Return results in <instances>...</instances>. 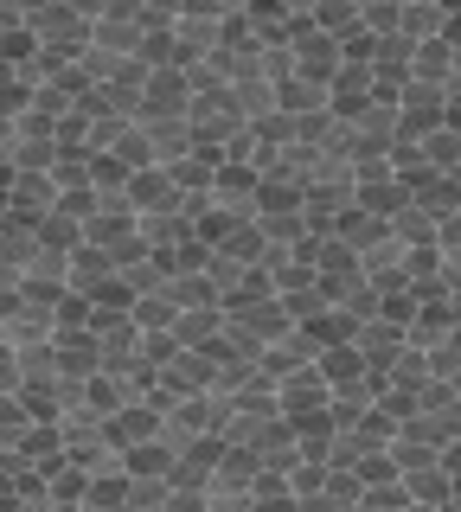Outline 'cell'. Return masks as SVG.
<instances>
[{"label": "cell", "instance_id": "d6986e66", "mask_svg": "<svg viewBox=\"0 0 461 512\" xmlns=\"http://www.w3.org/2000/svg\"><path fill=\"white\" fill-rule=\"evenodd\" d=\"M423 154H429V167H436V173H455L461 167V128L442 122L436 135H423Z\"/></svg>", "mask_w": 461, "mask_h": 512}, {"label": "cell", "instance_id": "d4e9b609", "mask_svg": "<svg viewBox=\"0 0 461 512\" xmlns=\"http://www.w3.org/2000/svg\"><path fill=\"white\" fill-rule=\"evenodd\" d=\"M26 20H20V13H7V7H0V39H7V32H20Z\"/></svg>", "mask_w": 461, "mask_h": 512}, {"label": "cell", "instance_id": "30bf717a", "mask_svg": "<svg viewBox=\"0 0 461 512\" xmlns=\"http://www.w3.org/2000/svg\"><path fill=\"white\" fill-rule=\"evenodd\" d=\"M225 327H231L225 308H180V320H173V340H180L186 352H205Z\"/></svg>", "mask_w": 461, "mask_h": 512}, {"label": "cell", "instance_id": "7402d4cb", "mask_svg": "<svg viewBox=\"0 0 461 512\" xmlns=\"http://www.w3.org/2000/svg\"><path fill=\"white\" fill-rule=\"evenodd\" d=\"M13 391H20V346L0 340V397H13Z\"/></svg>", "mask_w": 461, "mask_h": 512}, {"label": "cell", "instance_id": "ba28073f", "mask_svg": "<svg viewBox=\"0 0 461 512\" xmlns=\"http://www.w3.org/2000/svg\"><path fill=\"white\" fill-rule=\"evenodd\" d=\"M231 320H237V327H244V333H250L257 346H276L282 333L295 327V314L282 308V295H263V301H250V308H237Z\"/></svg>", "mask_w": 461, "mask_h": 512}, {"label": "cell", "instance_id": "8fae6325", "mask_svg": "<svg viewBox=\"0 0 461 512\" xmlns=\"http://www.w3.org/2000/svg\"><path fill=\"white\" fill-rule=\"evenodd\" d=\"M109 282H116V256H109V250H97V244L71 250V288H77V295H103Z\"/></svg>", "mask_w": 461, "mask_h": 512}, {"label": "cell", "instance_id": "7a4b0ae2", "mask_svg": "<svg viewBox=\"0 0 461 512\" xmlns=\"http://www.w3.org/2000/svg\"><path fill=\"white\" fill-rule=\"evenodd\" d=\"M186 109H193V84H186V64H180V71H148V84H141V116H135V122L186 116Z\"/></svg>", "mask_w": 461, "mask_h": 512}, {"label": "cell", "instance_id": "6da1fadb", "mask_svg": "<svg viewBox=\"0 0 461 512\" xmlns=\"http://www.w3.org/2000/svg\"><path fill=\"white\" fill-rule=\"evenodd\" d=\"M289 52H295V77H308V84H333V77H340V64H346L340 39H327L314 20H301L289 32Z\"/></svg>", "mask_w": 461, "mask_h": 512}, {"label": "cell", "instance_id": "ac0fdd59", "mask_svg": "<svg viewBox=\"0 0 461 512\" xmlns=\"http://www.w3.org/2000/svg\"><path fill=\"white\" fill-rule=\"evenodd\" d=\"M90 160H97L90 148H71V141H65V148L52 154V180L65 186V192H71V186H90Z\"/></svg>", "mask_w": 461, "mask_h": 512}, {"label": "cell", "instance_id": "7c38bea8", "mask_svg": "<svg viewBox=\"0 0 461 512\" xmlns=\"http://www.w3.org/2000/svg\"><path fill=\"white\" fill-rule=\"evenodd\" d=\"M455 64H461V52L449 39H429V45H417V52H410V77H417V84H449L455 77Z\"/></svg>", "mask_w": 461, "mask_h": 512}, {"label": "cell", "instance_id": "603a6c76", "mask_svg": "<svg viewBox=\"0 0 461 512\" xmlns=\"http://www.w3.org/2000/svg\"><path fill=\"white\" fill-rule=\"evenodd\" d=\"M436 244H442V250H461V205H455V212L436 224Z\"/></svg>", "mask_w": 461, "mask_h": 512}, {"label": "cell", "instance_id": "8992f818", "mask_svg": "<svg viewBox=\"0 0 461 512\" xmlns=\"http://www.w3.org/2000/svg\"><path fill=\"white\" fill-rule=\"evenodd\" d=\"M58 372H65V384H84V378H97L103 372V340L90 327H77V333H58Z\"/></svg>", "mask_w": 461, "mask_h": 512}, {"label": "cell", "instance_id": "5bb4252c", "mask_svg": "<svg viewBox=\"0 0 461 512\" xmlns=\"http://www.w3.org/2000/svg\"><path fill=\"white\" fill-rule=\"evenodd\" d=\"M173 320H180V301H173V288L135 295V327H141V333H173Z\"/></svg>", "mask_w": 461, "mask_h": 512}, {"label": "cell", "instance_id": "4fadbf2b", "mask_svg": "<svg viewBox=\"0 0 461 512\" xmlns=\"http://www.w3.org/2000/svg\"><path fill=\"white\" fill-rule=\"evenodd\" d=\"M314 26L327 32V39H359L365 32V13H359V0H321V7H314Z\"/></svg>", "mask_w": 461, "mask_h": 512}, {"label": "cell", "instance_id": "cb8c5ba5", "mask_svg": "<svg viewBox=\"0 0 461 512\" xmlns=\"http://www.w3.org/2000/svg\"><path fill=\"white\" fill-rule=\"evenodd\" d=\"M65 7H71V13H84V20H90V26H97V20H103V13H109V7H116V0H65Z\"/></svg>", "mask_w": 461, "mask_h": 512}, {"label": "cell", "instance_id": "2e32d148", "mask_svg": "<svg viewBox=\"0 0 461 512\" xmlns=\"http://www.w3.org/2000/svg\"><path fill=\"white\" fill-rule=\"evenodd\" d=\"M282 90V116H314V109H327V84H308V77H289V84H276Z\"/></svg>", "mask_w": 461, "mask_h": 512}, {"label": "cell", "instance_id": "52a82bcc", "mask_svg": "<svg viewBox=\"0 0 461 512\" xmlns=\"http://www.w3.org/2000/svg\"><path fill=\"white\" fill-rule=\"evenodd\" d=\"M161 423H167V416L154 410V404L116 410V416H109V448H116V455H129V448H141V442H161Z\"/></svg>", "mask_w": 461, "mask_h": 512}, {"label": "cell", "instance_id": "9a60e30c", "mask_svg": "<svg viewBox=\"0 0 461 512\" xmlns=\"http://www.w3.org/2000/svg\"><path fill=\"white\" fill-rule=\"evenodd\" d=\"M391 231H397V237H404V244H410V250H417V244H436V212H429V205H423V199H410V205H404V212H397V218H391Z\"/></svg>", "mask_w": 461, "mask_h": 512}, {"label": "cell", "instance_id": "484cf974", "mask_svg": "<svg viewBox=\"0 0 461 512\" xmlns=\"http://www.w3.org/2000/svg\"><path fill=\"white\" fill-rule=\"evenodd\" d=\"M410 512H449V506H436V500H410Z\"/></svg>", "mask_w": 461, "mask_h": 512}, {"label": "cell", "instance_id": "ffe728a7", "mask_svg": "<svg viewBox=\"0 0 461 512\" xmlns=\"http://www.w3.org/2000/svg\"><path fill=\"white\" fill-rule=\"evenodd\" d=\"M359 512H410V487H404V480H385V487H365Z\"/></svg>", "mask_w": 461, "mask_h": 512}, {"label": "cell", "instance_id": "5b68a950", "mask_svg": "<svg viewBox=\"0 0 461 512\" xmlns=\"http://www.w3.org/2000/svg\"><path fill=\"white\" fill-rule=\"evenodd\" d=\"M58 192H65V186H58L52 180V167H13V212H20V218H45V212H52V205H58Z\"/></svg>", "mask_w": 461, "mask_h": 512}, {"label": "cell", "instance_id": "44dd1931", "mask_svg": "<svg viewBox=\"0 0 461 512\" xmlns=\"http://www.w3.org/2000/svg\"><path fill=\"white\" fill-rule=\"evenodd\" d=\"M135 20L141 32H173L180 26V0H135Z\"/></svg>", "mask_w": 461, "mask_h": 512}, {"label": "cell", "instance_id": "3957f363", "mask_svg": "<svg viewBox=\"0 0 461 512\" xmlns=\"http://www.w3.org/2000/svg\"><path fill=\"white\" fill-rule=\"evenodd\" d=\"M0 327H7V346H52L58 340V314L52 308H39V301H7V308H0Z\"/></svg>", "mask_w": 461, "mask_h": 512}, {"label": "cell", "instance_id": "9c48e42d", "mask_svg": "<svg viewBox=\"0 0 461 512\" xmlns=\"http://www.w3.org/2000/svg\"><path fill=\"white\" fill-rule=\"evenodd\" d=\"M129 205L135 212H167V205H180V186H173V173L161 167V160L129 173Z\"/></svg>", "mask_w": 461, "mask_h": 512}, {"label": "cell", "instance_id": "e0dca14e", "mask_svg": "<svg viewBox=\"0 0 461 512\" xmlns=\"http://www.w3.org/2000/svg\"><path fill=\"white\" fill-rule=\"evenodd\" d=\"M167 288H173V301H180V308H218V301H225L205 269H193V276H173Z\"/></svg>", "mask_w": 461, "mask_h": 512}, {"label": "cell", "instance_id": "277c9868", "mask_svg": "<svg viewBox=\"0 0 461 512\" xmlns=\"http://www.w3.org/2000/svg\"><path fill=\"white\" fill-rule=\"evenodd\" d=\"M276 397H282V416L301 423V416H314V410L333 404V384L321 378V365H301V372H289V378L276 384Z\"/></svg>", "mask_w": 461, "mask_h": 512}]
</instances>
